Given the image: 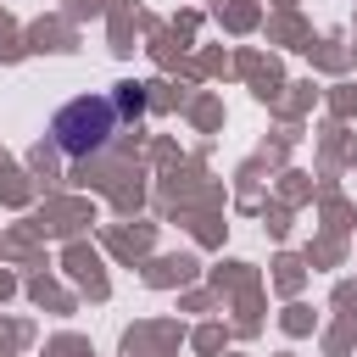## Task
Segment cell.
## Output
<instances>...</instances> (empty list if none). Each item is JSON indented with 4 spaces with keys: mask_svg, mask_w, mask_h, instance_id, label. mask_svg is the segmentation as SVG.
I'll return each mask as SVG.
<instances>
[{
    "mask_svg": "<svg viewBox=\"0 0 357 357\" xmlns=\"http://www.w3.org/2000/svg\"><path fill=\"white\" fill-rule=\"evenodd\" d=\"M139 112H145V89L139 84H117L112 95H84V100L61 106L56 123H50V139H56L61 156L84 162V156H100L123 134V123H139Z\"/></svg>",
    "mask_w": 357,
    "mask_h": 357,
    "instance_id": "6da1fadb",
    "label": "cell"
}]
</instances>
